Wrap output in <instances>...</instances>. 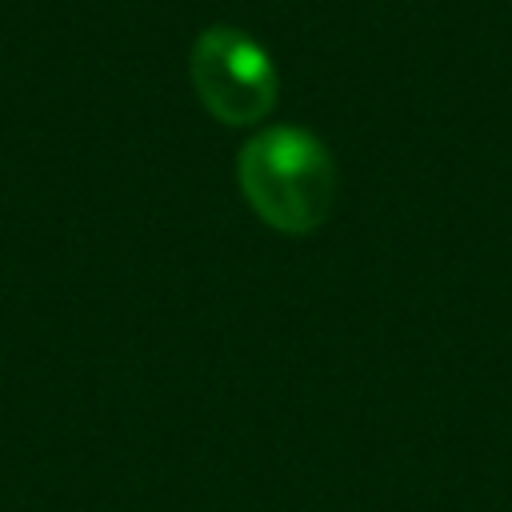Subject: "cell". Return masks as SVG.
I'll return each mask as SVG.
<instances>
[{
	"instance_id": "6da1fadb",
	"label": "cell",
	"mask_w": 512,
	"mask_h": 512,
	"mask_svg": "<svg viewBox=\"0 0 512 512\" xmlns=\"http://www.w3.org/2000/svg\"><path fill=\"white\" fill-rule=\"evenodd\" d=\"M236 180L248 208L284 236H312L336 208V160L300 124L260 128L240 144Z\"/></svg>"
},
{
	"instance_id": "7a4b0ae2",
	"label": "cell",
	"mask_w": 512,
	"mask_h": 512,
	"mask_svg": "<svg viewBox=\"0 0 512 512\" xmlns=\"http://www.w3.org/2000/svg\"><path fill=\"white\" fill-rule=\"evenodd\" d=\"M188 80L204 112L228 128L260 124L280 100L272 52L236 24H212L192 40Z\"/></svg>"
}]
</instances>
